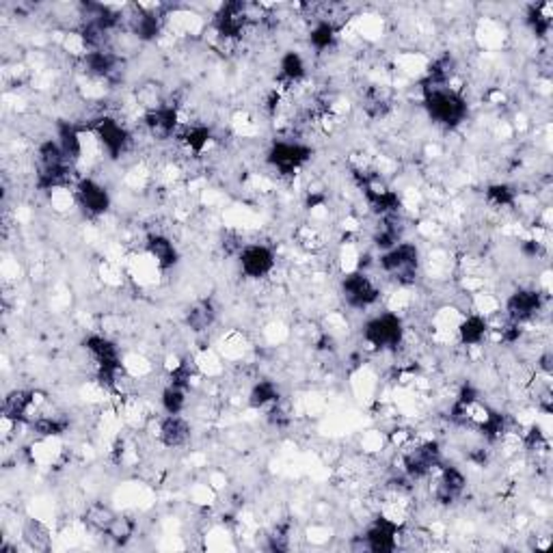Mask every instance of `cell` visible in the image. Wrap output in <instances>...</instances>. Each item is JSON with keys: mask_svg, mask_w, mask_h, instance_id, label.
Returning a JSON list of instances; mask_svg holds the SVG:
<instances>
[{"mask_svg": "<svg viewBox=\"0 0 553 553\" xmlns=\"http://www.w3.org/2000/svg\"><path fill=\"white\" fill-rule=\"evenodd\" d=\"M422 106L428 120L437 126L454 130L467 120L469 104L459 87H422Z\"/></svg>", "mask_w": 553, "mask_h": 553, "instance_id": "obj_1", "label": "cell"}, {"mask_svg": "<svg viewBox=\"0 0 553 553\" xmlns=\"http://www.w3.org/2000/svg\"><path fill=\"white\" fill-rule=\"evenodd\" d=\"M363 343L372 352H396L405 346L406 326L398 311H383L363 325Z\"/></svg>", "mask_w": 553, "mask_h": 553, "instance_id": "obj_2", "label": "cell"}, {"mask_svg": "<svg viewBox=\"0 0 553 553\" xmlns=\"http://www.w3.org/2000/svg\"><path fill=\"white\" fill-rule=\"evenodd\" d=\"M379 268L385 277L394 279L400 288L415 286L417 275H420V249L415 243L400 240L398 245L380 254Z\"/></svg>", "mask_w": 553, "mask_h": 553, "instance_id": "obj_3", "label": "cell"}, {"mask_svg": "<svg viewBox=\"0 0 553 553\" xmlns=\"http://www.w3.org/2000/svg\"><path fill=\"white\" fill-rule=\"evenodd\" d=\"M442 445L437 439H424V442L415 439L402 450V474L411 482L426 480L442 467Z\"/></svg>", "mask_w": 553, "mask_h": 553, "instance_id": "obj_4", "label": "cell"}, {"mask_svg": "<svg viewBox=\"0 0 553 553\" xmlns=\"http://www.w3.org/2000/svg\"><path fill=\"white\" fill-rule=\"evenodd\" d=\"M89 132L94 134L95 143L102 149V154H106V158L120 160L121 156H126L132 147V132L121 120L112 115H98L95 117L94 126L89 128Z\"/></svg>", "mask_w": 553, "mask_h": 553, "instance_id": "obj_5", "label": "cell"}, {"mask_svg": "<svg viewBox=\"0 0 553 553\" xmlns=\"http://www.w3.org/2000/svg\"><path fill=\"white\" fill-rule=\"evenodd\" d=\"M311 156H314V149H311L308 143L286 137L275 138V141L271 143V147H268L266 152V163L268 166H272L279 175L290 177L299 174V171L309 163Z\"/></svg>", "mask_w": 553, "mask_h": 553, "instance_id": "obj_6", "label": "cell"}, {"mask_svg": "<svg viewBox=\"0 0 553 553\" xmlns=\"http://www.w3.org/2000/svg\"><path fill=\"white\" fill-rule=\"evenodd\" d=\"M340 292L343 303L348 305L351 309L365 311L380 300V288L379 283L374 281L372 277L368 275L365 271H346V275L342 277L340 283Z\"/></svg>", "mask_w": 553, "mask_h": 553, "instance_id": "obj_7", "label": "cell"}, {"mask_svg": "<svg viewBox=\"0 0 553 553\" xmlns=\"http://www.w3.org/2000/svg\"><path fill=\"white\" fill-rule=\"evenodd\" d=\"M402 523L380 513L368 523L361 536V549L372 553H391L400 547Z\"/></svg>", "mask_w": 553, "mask_h": 553, "instance_id": "obj_8", "label": "cell"}, {"mask_svg": "<svg viewBox=\"0 0 553 553\" xmlns=\"http://www.w3.org/2000/svg\"><path fill=\"white\" fill-rule=\"evenodd\" d=\"M240 275L251 281H262L271 277L277 268V255L264 243H246L238 255Z\"/></svg>", "mask_w": 553, "mask_h": 553, "instance_id": "obj_9", "label": "cell"}, {"mask_svg": "<svg viewBox=\"0 0 553 553\" xmlns=\"http://www.w3.org/2000/svg\"><path fill=\"white\" fill-rule=\"evenodd\" d=\"M547 303V294L539 288H519L506 299V308L504 314L510 322L517 325H528L534 322L542 314Z\"/></svg>", "mask_w": 553, "mask_h": 553, "instance_id": "obj_10", "label": "cell"}, {"mask_svg": "<svg viewBox=\"0 0 553 553\" xmlns=\"http://www.w3.org/2000/svg\"><path fill=\"white\" fill-rule=\"evenodd\" d=\"M141 121L145 134H147L149 138H154L156 143H165L175 138V134L182 126L180 109H177V104H171V102H165L158 109L143 112Z\"/></svg>", "mask_w": 553, "mask_h": 553, "instance_id": "obj_11", "label": "cell"}, {"mask_svg": "<svg viewBox=\"0 0 553 553\" xmlns=\"http://www.w3.org/2000/svg\"><path fill=\"white\" fill-rule=\"evenodd\" d=\"M76 206L89 219H100L111 210V192L95 177H80L74 186Z\"/></svg>", "mask_w": 553, "mask_h": 553, "instance_id": "obj_12", "label": "cell"}, {"mask_svg": "<svg viewBox=\"0 0 553 553\" xmlns=\"http://www.w3.org/2000/svg\"><path fill=\"white\" fill-rule=\"evenodd\" d=\"M434 474H437L433 491L434 502L442 504V506H452L454 502H459V499L463 497L467 488V476L463 474V469H459V467L454 465H448V467H439Z\"/></svg>", "mask_w": 553, "mask_h": 553, "instance_id": "obj_13", "label": "cell"}, {"mask_svg": "<svg viewBox=\"0 0 553 553\" xmlns=\"http://www.w3.org/2000/svg\"><path fill=\"white\" fill-rule=\"evenodd\" d=\"M145 254L154 262L158 271H171L180 262V251L174 240L163 232H149L145 236Z\"/></svg>", "mask_w": 553, "mask_h": 553, "instance_id": "obj_14", "label": "cell"}, {"mask_svg": "<svg viewBox=\"0 0 553 553\" xmlns=\"http://www.w3.org/2000/svg\"><path fill=\"white\" fill-rule=\"evenodd\" d=\"M156 437H158L160 445L169 450L184 448L192 437V426L184 415H165L158 420Z\"/></svg>", "mask_w": 553, "mask_h": 553, "instance_id": "obj_15", "label": "cell"}, {"mask_svg": "<svg viewBox=\"0 0 553 553\" xmlns=\"http://www.w3.org/2000/svg\"><path fill=\"white\" fill-rule=\"evenodd\" d=\"M456 337H459L460 346L465 348H480L488 342V320L486 316L469 311L463 316L456 325Z\"/></svg>", "mask_w": 553, "mask_h": 553, "instance_id": "obj_16", "label": "cell"}, {"mask_svg": "<svg viewBox=\"0 0 553 553\" xmlns=\"http://www.w3.org/2000/svg\"><path fill=\"white\" fill-rule=\"evenodd\" d=\"M305 78H308V63H305L303 55L297 50L283 52L281 58H279V85L283 89H292L299 87Z\"/></svg>", "mask_w": 553, "mask_h": 553, "instance_id": "obj_17", "label": "cell"}, {"mask_svg": "<svg viewBox=\"0 0 553 553\" xmlns=\"http://www.w3.org/2000/svg\"><path fill=\"white\" fill-rule=\"evenodd\" d=\"M69 426H72V424H69V417L58 415V413H37L33 420L29 422V428L41 439V442L63 437V434L69 433Z\"/></svg>", "mask_w": 553, "mask_h": 553, "instance_id": "obj_18", "label": "cell"}, {"mask_svg": "<svg viewBox=\"0 0 553 553\" xmlns=\"http://www.w3.org/2000/svg\"><path fill=\"white\" fill-rule=\"evenodd\" d=\"M117 517H120V514H117L109 504L91 502L83 513V523H85V528L94 531V534L106 536L111 531L112 523L117 521Z\"/></svg>", "mask_w": 553, "mask_h": 553, "instance_id": "obj_19", "label": "cell"}, {"mask_svg": "<svg viewBox=\"0 0 553 553\" xmlns=\"http://www.w3.org/2000/svg\"><path fill=\"white\" fill-rule=\"evenodd\" d=\"M184 322L192 333L210 331L214 326V322H217V308H214L212 300H208V299L197 300V303H192L189 311H186Z\"/></svg>", "mask_w": 553, "mask_h": 553, "instance_id": "obj_20", "label": "cell"}, {"mask_svg": "<svg viewBox=\"0 0 553 553\" xmlns=\"http://www.w3.org/2000/svg\"><path fill=\"white\" fill-rule=\"evenodd\" d=\"M337 37H340V31L333 20H316L308 33L309 46L314 48L316 55H325L326 50H331L337 44Z\"/></svg>", "mask_w": 553, "mask_h": 553, "instance_id": "obj_21", "label": "cell"}, {"mask_svg": "<svg viewBox=\"0 0 553 553\" xmlns=\"http://www.w3.org/2000/svg\"><path fill=\"white\" fill-rule=\"evenodd\" d=\"M249 406L255 411H271L272 406L281 400V394H279L277 383L272 380H257L254 383V388L249 391Z\"/></svg>", "mask_w": 553, "mask_h": 553, "instance_id": "obj_22", "label": "cell"}, {"mask_svg": "<svg viewBox=\"0 0 553 553\" xmlns=\"http://www.w3.org/2000/svg\"><path fill=\"white\" fill-rule=\"evenodd\" d=\"M22 539L29 549L33 551H46L52 545V531L41 519H26L22 525Z\"/></svg>", "mask_w": 553, "mask_h": 553, "instance_id": "obj_23", "label": "cell"}, {"mask_svg": "<svg viewBox=\"0 0 553 553\" xmlns=\"http://www.w3.org/2000/svg\"><path fill=\"white\" fill-rule=\"evenodd\" d=\"M189 405V389L175 388V385H165L160 391V406H163L165 415H182Z\"/></svg>", "mask_w": 553, "mask_h": 553, "instance_id": "obj_24", "label": "cell"}, {"mask_svg": "<svg viewBox=\"0 0 553 553\" xmlns=\"http://www.w3.org/2000/svg\"><path fill=\"white\" fill-rule=\"evenodd\" d=\"M525 22H528L530 31L536 37H547L551 31V4H531L525 15Z\"/></svg>", "mask_w": 553, "mask_h": 553, "instance_id": "obj_25", "label": "cell"}, {"mask_svg": "<svg viewBox=\"0 0 553 553\" xmlns=\"http://www.w3.org/2000/svg\"><path fill=\"white\" fill-rule=\"evenodd\" d=\"M485 200L495 210H504V208H513L517 203V191L510 184H491L486 186Z\"/></svg>", "mask_w": 553, "mask_h": 553, "instance_id": "obj_26", "label": "cell"}, {"mask_svg": "<svg viewBox=\"0 0 553 553\" xmlns=\"http://www.w3.org/2000/svg\"><path fill=\"white\" fill-rule=\"evenodd\" d=\"M294 238H297L300 249L309 251V254H318V251L325 249V236L316 225H300Z\"/></svg>", "mask_w": 553, "mask_h": 553, "instance_id": "obj_27", "label": "cell"}, {"mask_svg": "<svg viewBox=\"0 0 553 553\" xmlns=\"http://www.w3.org/2000/svg\"><path fill=\"white\" fill-rule=\"evenodd\" d=\"M536 370H539V374H542L545 379L551 377V374H553V354L549 351L539 354V359H536Z\"/></svg>", "mask_w": 553, "mask_h": 553, "instance_id": "obj_28", "label": "cell"}]
</instances>
